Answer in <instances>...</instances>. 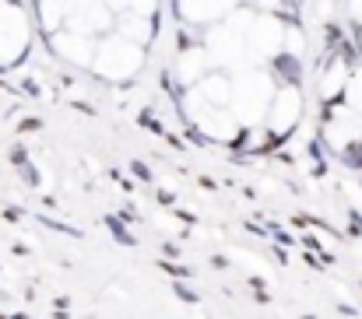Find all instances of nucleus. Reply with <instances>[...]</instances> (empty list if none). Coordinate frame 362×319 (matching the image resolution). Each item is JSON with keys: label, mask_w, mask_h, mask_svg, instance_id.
Masks as SVG:
<instances>
[{"label": "nucleus", "mask_w": 362, "mask_h": 319, "mask_svg": "<svg viewBox=\"0 0 362 319\" xmlns=\"http://www.w3.org/2000/svg\"><path fill=\"white\" fill-rule=\"evenodd\" d=\"M32 28H35V18L25 4L0 0V67L25 60V53L32 49V39H35Z\"/></svg>", "instance_id": "1"}, {"label": "nucleus", "mask_w": 362, "mask_h": 319, "mask_svg": "<svg viewBox=\"0 0 362 319\" xmlns=\"http://www.w3.org/2000/svg\"><path fill=\"white\" fill-rule=\"evenodd\" d=\"M144 64V46L127 39L120 32H113L110 39H103L95 46V74H103L106 81H130Z\"/></svg>", "instance_id": "2"}, {"label": "nucleus", "mask_w": 362, "mask_h": 319, "mask_svg": "<svg viewBox=\"0 0 362 319\" xmlns=\"http://www.w3.org/2000/svg\"><path fill=\"white\" fill-rule=\"evenodd\" d=\"M278 92V81L271 78V71H246L240 78H233V112L240 116V123L264 119L271 99Z\"/></svg>", "instance_id": "3"}, {"label": "nucleus", "mask_w": 362, "mask_h": 319, "mask_svg": "<svg viewBox=\"0 0 362 319\" xmlns=\"http://www.w3.org/2000/svg\"><path fill=\"white\" fill-rule=\"evenodd\" d=\"M303 109H306V99L296 85H278L274 99H271V109L264 116V126L271 130V137H288L299 123H303Z\"/></svg>", "instance_id": "4"}, {"label": "nucleus", "mask_w": 362, "mask_h": 319, "mask_svg": "<svg viewBox=\"0 0 362 319\" xmlns=\"http://www.w3.org/2000/svg\"><path fill=\"white\" fill-rule=\"evenodd\" d=\"M49 49L64 64H74V67H92L95 64V35H85V32H74V28L53 32L49 35Z\"/></svg>", "instance_id": "5"}, {"label": "nucleus", "mask_w": 362, "mask_h": 319, "mask_svg": "<svg viewBox=\"0 0 362 319\" xmlns=\"http://www.w3.org/2000/svg\"><path fill=\"white\" fill-rule=\"evenodd\" d=\"M341 102H345V106H352L362 116V60L356 64V71H352V78H349V88H345Z\"/></svg>", "instance_id": "6"}, {"label": "nucleus", "mask_w": 362, "mask_h": 319, "mask_svg": "<svg viewBox=\"0 0 362 319\" xmlns=\"http://www.w3.org/2000/svg\"><path fill=\"white\" fill-rule=\"evenodd\" d=\"M356 42H359V56H362V32H359V35H356Z\"/></svg>", "instance_id": "7"}]
</instances>
